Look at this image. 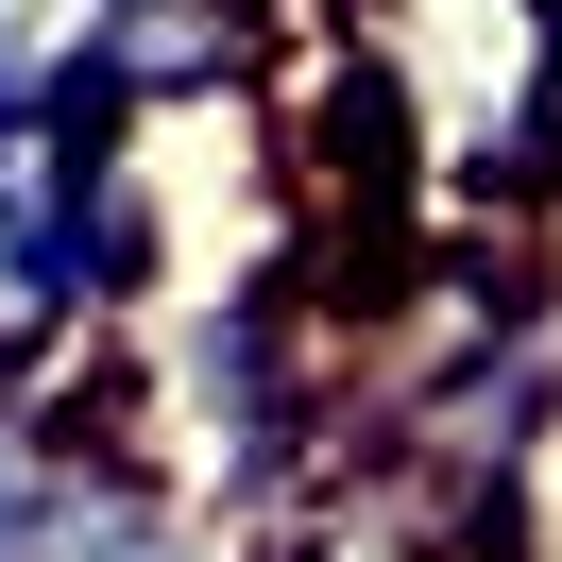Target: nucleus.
<instances>
[{"label":"nucleus","mask_w":562,"mask_h":562,"mask_svg":"<svg viewBox=\"0 0 562 562\" xmlns=\"http://www.w3.org/2000/svg\"><path fill=\"white\" fill-rule=\"evenodd\" d=\"M154 120L120 103H52L0 120V375H69L86 341L154 307Z\"/></svg>","instance_id":"f03ea898"},{"label":"nucleus","mask_w":562,"mask_h":562,"mask_svg":"<svg viewBox=\"0 0 562 562\" xmlns=\"http://www.w3.org/2000/svg\"><path fill=\"white\" fill-rule=\"evenodd\" d=\"M120 443L171 494H205L239 546H290L324 477H341V392H324V341L273 273H171L137 324H120Z\"/></svg>","instance_id":"f257e3e1"},{"label":"nucleus","mask_w":562,"mask_h":562,"mask_svg":"<svg viewBox=\"0 0 562 562\" xmlns=\"http://www.w3.org/2000/svg\"><path fill=\"white\" fill-rule=\"evenodd\" d=\"M341 69L392 171L443 205L562 171V0H341Z\"/></svg>","instance_id":"7ed1b4c3"}]
</instances>
